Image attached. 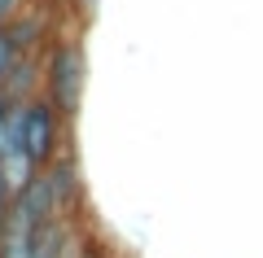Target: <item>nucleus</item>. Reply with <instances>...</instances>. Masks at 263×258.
I'll return each instance as SVG.
<instances>
[{"instance_id":"2","label":"nucleus","mask_w":263,"mask_h":258,"mask_svg":"<svg viewBox=\"0 0 263 258\" xmlns=\"http://www.w3.org/2000/svg\"><path fill=\"white\" fill-rule=\"evenodd\" d=\"M48 88H53V110L57 114H75L79 105V92H84V53H79V44H66L57 48L53 57V79H48Z\"/></svg>"},{"instance_id":"5","label":"nucleus","mask_w":263,"mask_h":258,"mask_svg":"<svg viewBox=\"0 0 263 258\" xmlns=\"http://www.w3.org/2000/svg\"><path fill=\"white\" fill-rule=\"evenodd\" d=\"M5 210H9V188H5V180H0V223H5Z\"/></svg>"},{"instance_id":"6","label":"nucleus","mask_w":263,"mask_h":258,"mask_svg":"<svg viewBox=\"0 0 263 258\" xmlns=\"http://www.w3.org/2000/svg\"><path fill=\"white\" fill-rule=\"evenodd\" d=\"M9 105H13V101L5 96V88H0V118H5V110H9Z\"/></svg>"},{"instance_id":"3","label":"nucleus","mask_w":263,"mask_h":258,"mask_svg":"<svg viewBox=\"0 0 263 258\" xmlns=\"http://www.w3.org/2000/svg\"><path fill=\"white\" fill-rule=\"evenodd\" d=\"M13 62H18V44H13V35H9V27H0V83L9 79V70H13Z\"/></svg>"},{"instance_id":"1","label":"nucleus","mask_w":263,"mask_h":258,"mask_svg":"<svg viewBox=\"0 0 263 258\" xmlns=\"http://www.w3.org/2000/svg\"><path fill=\"white\" fill-rule=\"evenodd\" d=\"M18 145L40 171L48 166V157L57 149V110L48 101H40V96L18 101Z\"/></svg>"},{"instance_id":"4","label":"nucleus","mask_w":263,"mask_h":258,"mask_svg":"<svg viewBox=\"0 0 263 258\" xmlns=\"http://www.w3.org/2000/svg\"><path fill=\"white\" fill-rule=\"evenodd\" d=\"M22 0H0V27H13V13H18Z\"/></svg>"}]
</instances>
